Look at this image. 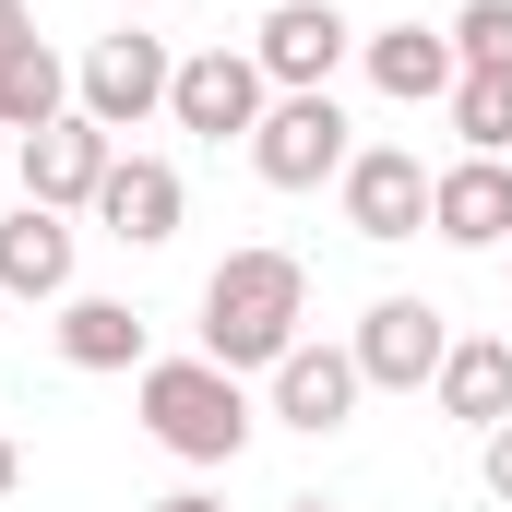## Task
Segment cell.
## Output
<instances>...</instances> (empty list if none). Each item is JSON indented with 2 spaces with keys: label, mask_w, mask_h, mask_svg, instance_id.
Segmentation results:
<instances>
[{
  "label": "cell",
  "mask_w": 512,
  "mask_h": 512,
  "mask_svg": "<svg viewBox=\"0 0 512 512\" xmlns=\"http://www.w3.org/2000/svg\"><path fill=\"white\" fill-rule=\"evenodd\" d=\"M310 322V274L298 251H227L203 274V358L215 370H274Z\"/></svg>",
  "instance_id": "1"
},
{
  "label": "cell",
  "mask_w": 512,
  "mask_h": 512,
  "mask_svg": "<svg viewBox=\"0 0 512 512\" xmlns=\"http://www.w3.org/2000/svg\"><path fill=\"white\" fill-rule=\"evenodd\" d=\"M131 405H143V429L179 465H239L251 453V393H239V370H215V358H143Z\"/></svg>",
  "instance_id": "2"
},
{
  "label": "cell",
  "mask_w": 512,
  "mask_h": 512,
  "mask_svg": "<svg viewBox=\"0 0 512 512\" xmlns=\"http://www.w3.org/2000/svg\"><path fill=\"white\" fill-rule=\"evenodd\" d=\"M262 108H274V84H262L251 48H227V36H215V48H191V60H179V84H167V120L203 131V143H251Z\"/></svg>",
  "instance_id": "3"
},
{
  "label": "cell",
  "mask_w": 512,
  "mask_h": 512,
  "mask_svg": "<svg viewBox=\"0 0 512 512\" xmlns=\"http://www.w3.org/2000/svg\"><path fill=\"white\" fill-rule=\"evenodd\" d=\"M346 108L334 96H274L251 131V167H262V191H322V179H346Z\"/></svg>",
  "instance_id": "4"
},
{
  "label": "cell",
  "mask_w": 512,
  "mask_h": 512,
  "mask_svg": "<svg viewBox=\"0 0 512 512\" xmlns=\"http://www.w3.org/2000/svg\"><path fill=\"white\" fill-rule=\"evenodd\" d=\"M167 84H179L167 36H96L84 72H72V108H84L96 131H143L155 108H167Z\"/></svg>",
  "instance_id": "5"
},
{
  "label": "cell",
  "mask_w": 512,
  "mask_h": 512,
  "mask_svg": "<svg viewBox=\"0 0 512 512\" xmlns=\"http://www.w3.org/2000/svg\"><path fill=\"white\" fill-rule=\"evenodd\" d=\"M346 358H358V382H370V393H417V382H441L453 322H441L429 298H370V322L346 334Z\"/></svg>",
  "instance_id": "6"
},
{
  "label": "cell",
  "mask_w": 512,
  "mask_h": 512,
  "mask_svg": "<svg viewBox=\"0 0 512 512\" xmlns=\"http://www.w3.org/2000/svg\"><path fill=\"white\" fill-rule=\"evenodd\" d=\"M346 48H358V24H346L334 0H274L262 36H251V60H262L274 96H334V60H346Z\"/></svg>",
  "instance_id": "7"
},
{
  "label": "cell",
  "mask_w": 512,
  "mask_h": 512,
  "mask_svg": "<svg viewBox=\"0 0 512 512\" xmlns=\"http://www.w3.org/2000/svg\"><path fill=\"white\" fill-rule=\"evenodd\" d=\"M346 227L393 251V239H417L429 227V167H417V143H358L346 155Z\"/></svg>",
  "instance_id": "8"
},
{
  "label": "cell",
  "mask_w": 512,
  "mask_h": 512,
  "mask_svg": "<svg viewBox=\"0 0 512 512\" xmlns=\"http://www.w3.org/2000/svg\"><path fill=\"white\" fill-rule=\"evenodd\" d=\"M429 239L501 251L512 239V155H453V167H429Z\"/></svg>",
  "instance_id": "9"
},
{
  "label": "cell",
  "mask_w": 512,
  "mask_h": 512,
  "mask_svg": "<svg viewBox=\"0 0 512 512\" xmlns=\"http://www.w3.org/2000/svg\"><path fill=\"white\" fill-rule=\"evenodd\" d=\"M120 167V131H96L84 108L48 131H24V203H48V215H72V203H96V179Z\"/></svg>",
  "instance_id": "10"
},
{
  "label": "cell",
  "mask_w": 512,
  "mask_h": 512,
  "mask_svg": "<svg viewBox=\"0 0 512 512\" xmlns=\"http://www.w3.org/2000/svg\"><path fill=\"white\" fill-rule=\"evenodd\" d=\"M179 203H191V191H179L167 155H120V167L96 179V227H108L120 251H167V239H179Z\"/></svg>",
  "instance_id": "11"
},
{
  "label": "cell",
  "mask_w": 512,
  "mask_h": 512,
  "mask_svg": "<svg viewBox=\"0 0 512 512\" xmlns=\"http://www.w3.org/2000/svg\"><path fill=\"white\" fill-rule=\"evenodd\" d=\"M262 382H274V417H286V429H310V441H322V429H346V417H358V393H370L346 346H310V334H298Z\"/></svg>",
  "instance_id": "12"
},
{
  "label": "cell",
  "mask_w": 512,
  "mask_h": 512,
  "mask_svg": "<svg viewBox=\"0 0 512 512\" xmlns=\"http://www.w3.org/2000/svg\"><path fill=\"white\" fill-rule=\"evenodd\" d=\"M370 84H382L393 108H429V96H453L465 84V60H453V24L429 36V24H382L370 36Z\"/></svg>",
  "instance_id": "13"
},
{
  "label": "cell",
  "mask_w": 512,
  "mask_h": 512,
  "mask_svg": "<svg viewBox=\"0 0 512 512\" xmlns=\"http://www.w3.org/2000/svg\"><path fill=\"white\" fill-rule=\"evenodd\" d=\"M0 298H72V215L12 203V227H0Z\"/></svg>",
  "instance_id": "14"
},
{
  "label": "cell",
  "mask_w": 512,
  "mask_h": 512,
  "mask_svg": "<svg viewBox=\"0 0 512 512\" xmlns=\"http://www.w3.org/2000/svg\"><path fill=\"white\" fill-rule=\"evenodd\" d=\"M441 417H465V429H501L512 417V334H453V358H441Z\"/></svg>",
  "instance_id": "15"
},
{
  "label": "cell",
  "mask_w": 512,
  "mask_h": 512,
  "mask_svg": "<svg viewBox=\"0 0 512 512\" xmlns=\"http://www.w3.org/2000/svg\"><path fill=\"white\" fill-rule=\"evenodd\" d=\"M72 120V60L48 48V36H24V48H0V131L24 143V131Z\"/></svg>",
  "instance_id": "16"
},
{
  "label": "cell",
  "mask_w": 512,
  "mask_h": 512,
  "mask_svg": "<svg viewBox=\"0 0 512 512\" xmlns=\"http://www.w3.org/2000/svg\"><path fill=\"white\" fill-rule=\"evenodd\" d=\"M60 358L72 370H143V310L131 298H60Z\"/></svg>",
  "instance_id": "17"
},
{
  "label": "cell",
  "mask_w": 512,
  "mask_h": 512,
  "mask_svg": "<svg viewBox=\"0 0 512 512\" xmlns=\"http://www.w3.org/2000/svg\"><path fill=\"white\" fill-rule=\"evenodd\" d=\"M441 108H453V131H465V155H512V72H465Z\"/></svg>",
  "instance_id": "18"
},
{
  "label": "cell",
  "mask_w": 512,
  "mask_h": 512,
  "mask_svg": "<svg viewBox=\"0 0 512 512\" xmlns=\"http://www.w3.org/2000/svg\"><path fill=\"white\" fill-rule=\"evenodd\" d=\"M453 60L465 72H512V0H465L453 12Z\"/></svg>",
  "instance_id": "19"
},
{
  "label": "cell",
  "mask_w": 512,
  "mask_h": 512,
  "mask_svg": "<svg viewBox=\"0 0 512 512\" xmlns=\"http://www.w3.org/2000/svg\"><path fill=\"white\" fill-rule=\"evenodd\" d=\"M477 477H489V501H512V417L477 429Z\"/></svg>",
  "instance_id": "20"
},
{
  "label": "cell",
  "mask_w": 512,
  "mask_h": 512,
  "mask_svg": "<svg viewBox=\"0 0 512 512\" xmlns=\"http://www.w3.org/2000/svg\"><path fill=\"white\" fill-rule=\"evenodd\" d=\"M24 36H36V12H24V0H0V48H24Z\"/></svg>",
  "instance_id": "21"
},
{
  "label": "cell",
  "mask_w": 512,
  "mask_h": 512,
  "mask_svg": "<svg viewBox=\"0 0 512 512\" xmlns=\"http://www.w3.org/2000/svg\"><path fill=\"white\" fill-rule=\"evenodd\" d=\"M155 512H227V501H203V489H167V501H155Z\"/></svg>",
  "instance_id": "22"
},
{
  "label": "cell",
  "mask_w": 512,
  "mask_h": 512,
  "mask_svg": "<svg viewBox=\"0 0 512 512\" xmlns=\"http://www.w3.org/2000/svg\"><path fill=\"white\" fill-rule=\"evenodd\" d=\"M12 489H24V453H12V441H0V501H12Z\"/></svg>",
  "instance_id": "23"
},
{
  "label": "cell",
  "mask_w": 512,
  "mask_h": 512,
  "mask_svg": "<svg viewBox=\"0 0 512 512\" xmlns=\"http://www.w3.org/2000/svg\"><path fill=\"white\" fill-rule=\"evenodd\" d=\"M286 512H334V501H286Z\"/></svg>",
  "instance_id": "24"
},
{
  "label": "cell",
  "mask_w": 512,
  "mask_h": 512,
  "mask_svg": "<svg viewBox=\"0 0 512 512\" xmlns=\"http://www.w3.org/2000/svg\"><path fill=\"white\" fill-rule=\"evenodd\" d=\"M131 12H155V0H131Z\"/></svg>",
  "instance_id": "25"
}]
</instances>
